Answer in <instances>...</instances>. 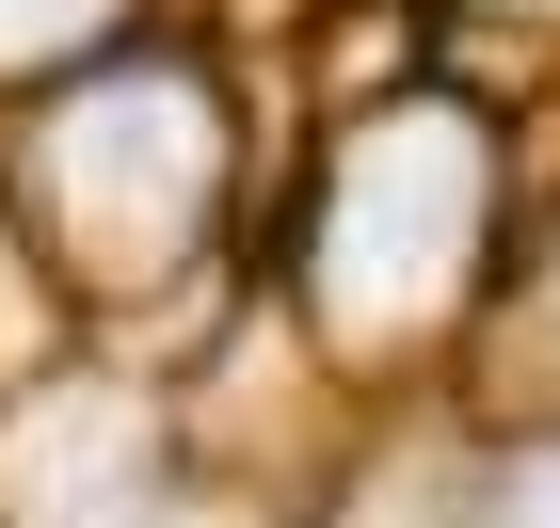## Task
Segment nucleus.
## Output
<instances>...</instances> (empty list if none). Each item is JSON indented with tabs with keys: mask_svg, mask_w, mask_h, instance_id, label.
<instances>
[{
	"mask_svg": "<svg viewBox=\"0 0 560 528\" xmlns=\"http://www.w3.org/2000/svg\"><path fill=\"white\" fill-rule=\"evenodd\" d=\"M129 496H144V416L129 400H48L16 433V465H0L16 528H129Z\"/></svg>",
	"mask_w": 560,
	"mask_h": 528,
	"instance_id": "3",
	"label": "nucleus"
},
{
	"mask_svg": "<svg viewBox=\"0 0 560 528\" xmlns=\"http://www.w3.org/2000/svg\"><path fill=\"white\" fill-rule=\"evenodd\" d=\"M209 96L161 81V64H113L96 96H65V129H48V209H65V240H81L96 272H161L176 240H192V209H209Z\"/></svg>",
	"mask_w": 560,
	"mask_h": 528,
	"instance_id": "2",
	"label": "nucleus"
},
{
	"mask_svg": "<svg viewBox=\"0 0 560 528\" xmlns=\"http://www.w3.org/2000/svg\"><path fill=\"white\" fill-rule=\"evenodd\" d=\"M513 528H560V448H545V465L513 481Z\"/></svg>",
	"mask_w": 560,
	"mask_h": 528,
	"instance_id": "5",
	"label": "nucleus"
},
{
	"mask_svg": "<svg viewBox=\"0 0 560 528\" xmlns=\"http://www.w3.org/2000/svg\"><path fill=\"white\" fill-rule=\"evenodd\" d=\"M113 0H0V64H33V48H81Z\"/></svg>",
	"mask_w": 560,
	"mask_h": 528,
	"instance_id": "4",
	"label": "nucleus"
},
{
	"mask_svg": "<svg viewBox=\"0 0 560 528\" xmlns=\"http://www.w3.org/2000/svg\"><path fill=\"white\" fill-rule=\"evenodd\" d=\"M480 257V129L465 113H385V129L337 161V209H320V305L337 337H417Z\"/></svg>",
	"mask_w": 560,
	"mask_h": 528,
	"instance_id": "1",
	"label": "nucleus"
}]
</instances>
